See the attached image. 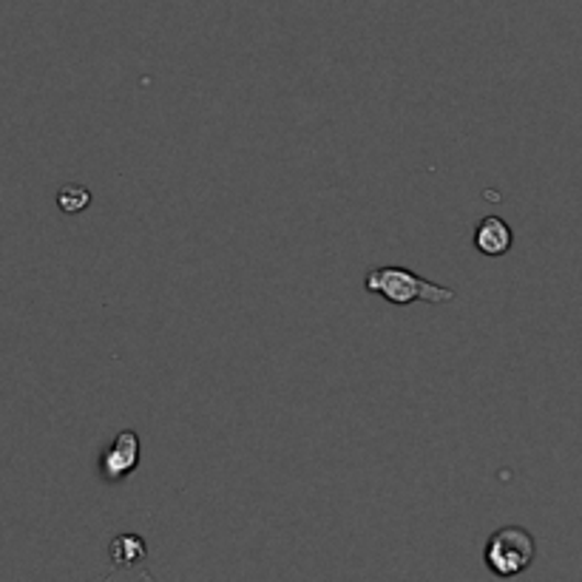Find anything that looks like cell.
<instances>
[{"instance_id": "cell-1", "label": "cell", "mask_w": 582, "mask_h": 582, "mask_svg": "<svg viewBox=\"0 0 582 582\" xmlns=\"http://www.w3.org/2000/svg\"><path fill=\"white\" fill-rule=\"evenodd\" d=\"M363 290L372 295H381L395 307H406L412 302L446 304L455 299L452 288H440L435 281L421 279L406 268H376L363 279Z\"/></svg>"}, {"instance_id": "cell-2", "label": "cell", "mask_w": 582, "mask_h": 582, "mask_svg": "<svg viewBox=\"0 0 582 582\" xmlns=\"http://www.w3.org/2000/svg\"><path fill=\"white\" fill-rule=\"evenodd\" d=\"M537 557L535 537L528 535L521 526H506L489 537L483 548V560L486 569L497 577H517L531 569Z\"/></svg>"}, {"instance_id": "cell-3", "label": "cell", "mask_w": 582, "mask_h": 582, "mask_svg": "<svg viewBox=\"0 0 582 582\" xmlns=\"http://www.w3.org/2000/svg\"><path fill=\"white\" fill-rule=\"evenodd\" d=\"M139 466V435L137 432H120L114 444L100 455V474L105 483H123Z\"/></svg>"}, {"instance_id": "cell-4", "label": "cell", "mask_w": 582, "mask_h": 582, "mask_svg": "<svg viewBox=\"0 0 582 582\" xmlns=\"http://www.w3.org/2000/svg\"><path fill=\"white\" fill-rule=\"evenodd\" d=\"M514 245V233L501 216H486L474 231V247L483 256H506Z\"/></svg>"}, {"instance_id": "cell-5", "label": "cell", "mask_w": 582, "mask_h": 582, "mask_svg": "<svg viewBox=\"0 0 582 582\" xmlns=\"http://www.w3.org/2000/svg\"><path fill=\"white\" fill-rule=\"evenodd\" d=\"M109 555L114 569H134L137 562H143L148 557V546H145V540L139 535H120L111 540Z\"/></svg>"}, {"instance_id": "cell-6", "label": "cell", "mask_w": 582, "mask_h": 582, "mask_svg": "<svg viewBox=\"0 0 582 582\" xmlns=\"http://www.w3.org/2000/svg\"><path fill=\"white\" fill-rule=\"evenodd\" d=\"M89 205H91V191L89 188L77 186V182H71V186H63L60 193H57V208H60L63 213H69V216L86 211Z\"/></svg>"}]
</instances>
